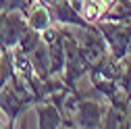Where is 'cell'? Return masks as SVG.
Returning <instances> with one entry per match:
<instances>
[{"instance_id":"cell-3","label":"cell","mask_w":131,"mask_h":129,"mask_svg":"<svg viewBox=\"0 0 131 129\" xmlns=\"http://www.w3.org/2000/svg\"><path fill=\"white\" fill-rule=\"evenodd\" d=\"M36 112H38V125L40 127L52 129V127H60L62 125V112L50 98L36 104Z\"/></svg>"},{"instance_id":"cell-1","label":"cell","mask_w":131,"mask_h":129,"mask_svg":"<svg viewBox=\"0 0 131 129\" xmlns=\"http://www.w3.org/2000/svg\"><path fill=\"white\" fill-rule=\"evenodd\" d=\"M106 117V106L94 100H79L75 112V125L77 127H102Z\"/></svg>"},{"instance_id":"cell-4","label":"cell","mask_w":131,"mask_h":129,"mask_svg":"<svg viewBox=\"0 0 131 129\" xmlns=\"http://www.w3.org/2000/svg\"><path fill=\"white\" fill-rule=\"evenodd\" d=\"M52 2H54V0H52Z\"/></svg>"},{"instance_id":"cell-2","label":"cell","mask_w":131,"mask_h":129,"mask_svg":"<svg viewBox=\"0 0 131 129\" xmlns=\"http://www.w3.org/2000/svg\"><path fill=\"white\" fill-rule=\"evenodd\" d=\"M25 19H27V25L36 31H46L48 27L52 25V13L42 0H31V4L27 6V10L23 13Z\"/></svg>"}]
</instances>
